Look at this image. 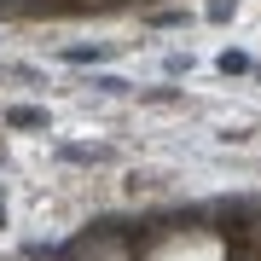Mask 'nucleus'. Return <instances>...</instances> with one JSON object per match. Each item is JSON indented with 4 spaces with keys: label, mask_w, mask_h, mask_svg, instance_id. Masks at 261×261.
<instances>
[{
    "label": "nucleus",
    "mask_w": 261,
    "mask_h": 261,
    "mask_svg": "<svg viewBox=\"0 0 261 261\" xmlns=\"http://www.w3.org/2000/svg\"><path fill=\"white\" fill-rule=\"evenodd\" d=\"M6 122H12V128H47V111H35V105H12Z\"/></svg>",
    "instance_id": "obj_1"
},
{
    "label": "nucleus",
    "mask_w": 261,
    "mask_h": 261,
    "mask_svg": "<svg viewBox=\"0 0 261 261\" xmlns=\"http://www.w3.org/2000/svg\"><path fill=\"white\" fill-rule=\"evenodd\" d=\"M64 58H70V64H99L105 47H64Z\"/></svg>",
    "instance_id": "obj_2"
},
{
    "label": "nucleus",
    "mask_w": 261,
    "mask_h": 261,
    "mask_svg": "<svg viewBox=\"0 0 261 261\" xmlns=\"http://www.w3.org/2000/svg\"><path fill=\"white\" fill-rule=\"evenodd\" d=\"M93 87H99V93H111V99L128 93V82H122V75H93Z\"/></svg>",
    "instance_id": "obj_3"
},
{
    "label": "nucleus",
    "mask_w": 261,
    "mask_h": 261,
    "mask_svg": "<svg viewBox=\"0 0 261 261\" xmlns=\"http://www.w3.org/2000/svg\"><path fill=\"white\" fill-rule=\"evenodd\" d=\"M221 70L238 75V70H250V58H244V53H221Z\"/></svg>",
    "instance_id": "obj_4"
},
{
    "label": "nucleus",
    "mask_w": 261,
    "mask_h": 261,
    "mask_svg": "<svg viewBox=\"0 0 261 261\" xmlns=\"http://www.w3.org/2000/svg\"><path fill=\"white\" fill-rule=\"evenodd\" d=\"M232 6H238V0H209V18L221 23V18H226V12H232Z\"/></svg>",
    "instance_id": "obj_5"
},
{
    "label": "nucleus",
    "mask_w": 261,
    "mask_h": 261,
    "mask_svg": "<svg viewBox=\"0 0 261 261\" xmlns=\"http://www.w3.org/2000/svg\"><path fill=\"white\" fill-rule=\"evenodd\" d=\"M0 221H6V209H0Z\"/></svg>",
    "instance_id": "obj_6"
},
{
    "label": "nucleus",
    "mask_w": 261,
    "mask_h": 261,
    "mask_svg": "<svg viewBox=\"0 0 261 261\" xmlns=\"http://www.w3.org/2000/svg\"><path fill=\"white\" fill-rule=\"evenodd\" d=\"M255 75H261V70H255Z\"/></svg>",
    "instance_id": "obj_7"
}]
</instances>
